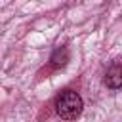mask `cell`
Listing matches in <instances>:
<instances>
[{"mask_svg": "<svg viewBox=\"0 0 122 122\" xmlns=\"http://www.w3.org/2000/svg\"><path fill=\"white\" fill-rule=\"evenodd\" d=\"M84 111V101L82 97L72 92V90H65L57 95L55 99V112L57 116H61L63 120H76Z\"/></svg>", "mask_w": 122, "mask_h": 122, "instance_id": "1", "label": "cell"}, {"mask_svg": "<svg viewBox=\"0 0 122 122\" xmlns=\"http://www.w3.org/2000/svg\"><path fill=\"white\" fill-rule=\"evenodd\" d=\"M105 86L111 90H120L122 88V63L114 61L107 72H105Z\"/></svg>", "mask_w": 122, "mask_h": 122, "instance_id": "2", "label": "cell"}, {"mask_svg": "<svg viewBox=\"0 0 122 122\" xmlns=\"http://www.w3.org/2000/svg\"><path fill=\"white\" fill-rule=\"evenodd\" d=\"M69 63V50L67 48H57L53 50L51 57H50V65L53 69H63L65 65Z\"/></svg>", "mask_w": 122, "mask_h": 122, "instance_id": "3", "label": "cell"}]
</instances>
